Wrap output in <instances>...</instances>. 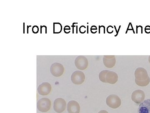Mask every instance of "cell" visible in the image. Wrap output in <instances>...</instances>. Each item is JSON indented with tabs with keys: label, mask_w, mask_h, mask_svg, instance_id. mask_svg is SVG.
Returning <instances> with one entry per match:
<instances>
[{
	"label": "cell",
	"mask_w": 150,
	"mask_h": 113,
	"mask_svg": "<svg viewBox=\"0 0 150 113\" xmlns=\"http://www.w3.org/2000/svg\"><path fill=\"white\" fill-rule=\"evenodd\" d=\"M98 113H108V112L105 110H102L100 111Z\"/></svg>",
	"instance_id": "2e32d148"
},
{
	"label": "cell",
	"mask_w": 150,
	"mask_h": 113,
	"mask_svg": "<svg viewBox=\"0 0 150 113\" xmlns=\"http://www.w3.org/2000/svg\"><path fill=\"white\" fill-rule=\"evenodd\" d=\"M67 110L69 113H79L80 107L77 102L71 101L68 104Z\"/></svg>",
	"instance_id": "7c38bea8"
},
{
	"label": "cell",
	"mask_w": 150,
	"mask_h": 113,
	"mask_svg": "<svg viewBox=\"0 0 150 113\" xmlns=\"http://www.w3.org/2000/svg\"><path fill=\"white\" fill-rule=\"evenodd\" d=\"M149 62L150 63V56H149Z\"/></svg>",
	"instance_id": "e0dca14e"
},
{
	"label": "cell",
	"mask_w": 150,
	"mask_h": 113,
	"mask_svg": "<svg viewBox=\"0 0 150 113\" xmlns=\"http://www.w3.org/2000/svg\"><path fill=\"white\" fill-rule=\"evenodd\" d=\"M52 89L51 84L48 83H43L38 88V93L42 96H47L50 94Z\"/></svg>",
	"instance_id": "30bf717a"
},
{
	"label": "cell",
	"mask_w": 150,
	"mask_h": 113,
	"mask_svg": "<svg viewBox=\"0 0 150 113\" xmlns=\"http://www.w3.org/2000/svg\"><path fill=\"white\" fill-rule=\"evenodd\" d=\"M51 101L48 98H42L37 103V108L38 110L42 112H46L51 107Z\"/></svg>",
	"instance_id": "277c9868"
},
{
	"label": "cell",
	"mask_w": 150,
	"mask_h": 113,
	"mask_svg": "<svg viewBox=\"0 0 150 113\" xmlns=\"http://www.w3.org/2000/svg\"><path fill=\"white\" fill-rule=\"evenodd\" d=\"M32 31L34 33H37L39 31V28H38V26H33L32 28Z\"/></svg>",
	"instance_id": "5bb4252c"
},
{
	"label": "cell",
	"mask_w": 150,
	"mask_h": 113,
	"mask_svg": "<svg viewBox=\"0 0 150 113\" xmlns=\"http://www.w3.org/2000/svg\"><path fill=\"white\" fill-rule=\"evenodd\" d=\"M75 64L76 67L79 70H84L88 66V60L85 56H79L75 59Z\"/></svg>",
	"instance_id": "52a82bcc"
},
{
	"label": "cell",
	"mask_w": 150,
	"mask_h": 113,
	"mask_svg": "<svg viewBox=\"0 0 150 113\" xmlns=\"http://www.w3.org/2000/svg\"><path fill=\"white\" fill-rule=\"evenodd\" d=\"M100 80L105 83L113 84L118 81V75L117 73L108 70H103L99 74Z\"/></svg>",
	"instance_id": "7a4b0ae2"
},
{
	"label": "cell",
	"mask_w": 150,
	"mask_h": 113,
	"mask_svg": "<svg viewBox=\"0 0 150 113\" xmlns=\"http://www.w3.org/2000/svg\"><path fill=\"white\" fill-rule=\"evenodd\" d=\"M145 98V94L144 91L137 90L132 93L131 99L134 102L137 104H141L144 102Z\"/></svg>",
	"instance_id": "ba28073f"
},
{
	"label": "cell",
	"mask_w": 150,
	"mask_h": 113,
	"mask_svg": "<svg viewBox=\"0 0 150 113\" xmlns=\"http://www.w3.org/2000/svg\"><path fill=\"white\" fill-rule=\"evenodd\" d=\"M138 113H150V99L145 100L140 104Z\"/></svg>",
	"instance_id": "4fadbf2b"
},
{
	"label": "cell",
	"mask_w": 150,
	"mask_h": 113,
	"mask_svg": "<svg viewBox=\"0 0 150 113\" xmlns=\"http://www.w3.org/2000/svg\"><path fill=\"white\" fill-rule=\"evenodd\" d=\"M103 64L108 68H112L115 66L116 59L114 55H104L103 58Z\"/></svg>",
	"instance_id": "8fae6325"
},
{
	"label": "cell",
	"mask_w": 150,
	"mask_h": 113,
	"mask_svg": "<svg viewBox=\"0 0 150 113\" xmlns=\"http://www.w3.org/2000/svg\"><path fill=\"white\" fill-rule=\"evenodd\" d=\"M50 71L52 75L56 77L62 76L64 72V66L59 62H55L51 65Z\"/></svg>",
	"instance_id": "8992f818"
},
{
	"label": "cell",
	"mask_w": 150,
	"mask_h": 113,
	"mask_svg": "<svg viewBox=\"0 0 150 113\" xmlns=\"http://www.w3.org/2000/svg\"><path fill=\"white\" fill-rule=\"evenodd\" d=\"M106 104L108 107L112 109H117L121 106V99L116 95H110L106 99Z\"/></svg>",
	"instance_id": "3957f363"
},
{
	"label": "cell",
	"mask_w": 150,
	"mask_h": 113,
	"mask_svg": "<svg viewBox=\"0 0 150 113\" xmlns=\"http://www.w3.org/2000/svg\"><path fill=\"white\" fill-rule=\"evenodd\" d=\"M135 82L138 86L144 87L148 86L150 78L146 70L143 67H139L135 72Z\"/></svg>",
	"instance_id": "6da1fadb"
},
{
	"label": "cell",
	"mask_w": 150,
	"mask_h": 113,
	"mask_svg": "<svg viewBox=\"0 0 150 113\" xmlns=\"http://www.w3.org/2000/svg\"><path fill=\"white\" fill-rule=\"evenodd\" d=\"M66 102L64 99L62 98H58L54 101V110L56 112H63L66 109Z\"/></svg>",
	"instance_id": "9c48e42d"
},
{
	"label": "cell",
	"mask_w": 150,
	"mask_h": 113,
	"mask_svg": "<svg viewBox=\"0 0 150 113\" xmlns=\"http://www.w3.org/2000/svg\"><path fill=\"white\" fill-rule=\"evenodd\" d=\"M70 30H71V29H70V27L69 26H66L64 28V32L66 31V30H69V31H70Z\"/></svg>",
	"instance_id": "9a60e30c"
},
{
	"label": "cell",
	"mask_w": 150,
	"mask_h": 113,
	"mask_svg": "<svg viewBox=\"0 0 150 113\" xmlns=\"http://www.w3.org/2000/svg\"><path fill=\"white\" fill-rule=\"evenodd\" d=\"M85 75L82 71L77 70L73 73L71 76V80L73 84L81 85L84 82Z\"/></svg>",
	"instance_id": "5b68a950"
}]
</instances>
